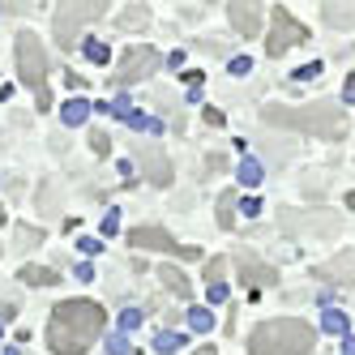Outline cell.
Returning a JSON list of instances; mask_svg holds the SVG:
<instances>
[{"mask_svg": "<svg viewBox=\"0 0 355 355\" xmlns=\"http://www.w3.org/2000/svg\"><path fill=\"white\" fill-rule=\"evenodd\" d=\"M103 329H107L103 304L64 300L52 309V321H47V347H52V355H86Z\"/></svg>", "mask_w": 355, "mask_h": 355, "instance_id": "cell-1", "label": "cell"}, {"mask_svg": "<svg viewBox=\"0 0 355 355\" xmlns=\"http://www.w3.org/2000/svg\"><path fill=\"white\" fill-rule=\"evenodd\" d=\"M261 124L270 129H295V133H313V137H343L347 133V112L343 103H329V98H317L309 107H266Z\"/></svg>", "mask_w": 355, "mask_h": 355, "instance_id": "cell-2", "label": "cell"}, {"mask_svg": "<svg viewBox=\"0 0 355 355\" xmlns=\"http://www.w3.org/2000/svg\"><path fill=\"white\" fill-rule=\"evenodd\" d=\"M317 329L300 317H274L261 321L248 334V355H313Z\"/></svg>", "mask_w": 355, "mask_h": 355, "instance_id": "cell-3", "label": "cell"}, {"mask_svg": "<svg viewBox=\"0 0 355 355\" xmlns=\"http://www.w3.org/2000/svg\"><path fill=\"white\" fill-rule=\"evenodd\" d=\"M17 78L26 90H35V103L39 112L52 107V90H47V52L35 31H21L17 35Z\"/></svg>", "mask_w": 355, "mask_h": 355, "instance_id": "cell-4", "label": "cell"}, {"mask_svg": "<svg viewBox=\"0 0 355 355\" xmlns=\"http://www.w3.org/2000/svg\"><path fill=\"white\" fill-rule=\"evenodd\" d=\"M309 39V26L304 21H295L291 17V9H283V5H274L270 9V35H266V52L278 60V56H287L295 43H304Z\"/></svg>", "mask_w": 355, "mask_h": 355, "instance_id": "cell-5", "label": "cell"}, {"mask_svg": "<svg viewBox=\"0 0 355 355\" xmlns=\"http://www.w3.org/2000/svg\"><path fill=\"white\" fill-rule=\"evenodd\" d=\"M98 13H103V5H60V9H56V17H52V31H56V43H60L64 52H69V47L78 43L82 26H86V21H94Z\"/></svg>", "mask_w": 355, "mask_h": 355, "instance_id": "cell-6", "label": "cell"}, {"mask_svg": "<svg viewBox=\"0 0 355 355\" xmlns=\"http://www.w3.org/2000/svg\"><path fill=\"white\" fill-rule=\"evenodd\" d=\"M163 64V56L155 52V47H146V43H137L129 56H124V64L116 69V86H133L137 78H150V73H155Z\"/></svg>", "mask_w": 355, "mask_h": 355, "instance_id": "cell-7", "label": "cell"}, {"mask_svg": "<svg viewBox=\"0 0 355 355\" xmlns=\"http://www.w3.org/2000/svg\"><path fill=\"white\" fill-rule=\"evenodd\" d=\"M129 244L133 248H155V252H175V257H201L197 248H180L163 227H133L129 232Z\"/></svg>", "mask_w": 355, "mask_h": 355, "instance_id": "cell-8", "label": "cell"}, {"mask_svg": "<svg viewBox=\"0 0 355 355\" xmlns=\"http://www.w3.org/2000/svg\"><path fill=\"white\" fill-rule=\"evenodd\" d=\"M236 270H240V283H248V287H274L278 283V270L266 266V261H257L248 248L236 252Z\"/></svg>", "mask_w": 355, "mask_h": 355, "instance_id": "cell-9", "label": "cell"}, {"mask_svg": "<svg viewBox=\"0 0 355 355\" xmlns=\"http://www.w3.org/2000/svg\"><path fill=\"white\" fill-rule=\"evenodd\" d=\"M313 278H325V283H343V287H351V283H355V248H347V252H338V257L321 261V266L313 270Z\"/></svg>", "mask_w": 355, "mask_h": 355, "instance_id": "cell-10", "label": "cell"}, {"mask_svg": "<svg viewBox=\"0 0 355 355\" xmlns=\"http://www.w3.org/2000/svg\"><path fill=\"white\" fill-rule=\"evenodd\" d=\"M137 163H141L150 184H171V163H167V155H163L159 146H141L137 150Z\"/></svg>", "mask_w": 355, "mask_h": 355, "instance_id": "cell-11", "label": "cell"}, {"mask_svg": "<svg viewBox=\"0 0 355 355\" xmlns=\"http://www.w3.org/2000/svg\"><path fill=\"white\" fill-rule=\"evenodd\" d=\"M227 17H232V26L252 39V35H261V21H266V5H227Z\"/></svg>", "mask_w": 355, "mask_h": 355, "instance_id": "cell-12", "label": "cell"}, {"mask_svg": "<svg viewBox=\"0 0 355 355\" xmlns=\"http://www.w3.org/2000/svg\"><path fill=\"white\" fill-rule=\"evenodd\" d=\"M159 283H163L171 295H180V300H193V283H189V274H180V270L163 266V270H159Z\"/></svg>", "mask_w": 355, "mask_h": 355, "instance_id": "cell-13", "label": "cell"}, {"mask_svg": "<svg viewBox=\"0 0 355 355\" xmlns=\"http://www.w3.org/2000/svg\"><path fill=\"white\" fill-rule=\"evenodd\" d=\"M21 283H26V287H56L60 283V274L52 270V266H21Z\"/></svg>", "mask_w": 355, "mask_h": 355, "instance_id": "cell-14", "label": "cell"}, {"mask_svg": "<svg viewBox=\"0 0 355 355\" xmlns=\"http://www.w3.org/2000/svg\"><path fill=\"white\" fill-rule=\"evenodd\" d=\"M321 17L338 31H355V5H321Z\"/></svg>", "mask_w": 355, "mask_h": 355, "instance_id": "cell-15", "label": "cell"}, {"mask_svg": "<svg viewBox=\"0 0 355 355\" xmlns=\"http://www.w3.org/2000/svg\"><path fill=\"white\" fill-rule=\"evenodd\" d=\"M146 21H150V9H146V5H133L129 13H120V17H116V26H120V31H141Z\"/></svg>", "mask_w": 355, "mask_h": 355, "instance_id": "cell-16", "label": "cell"}, {"mask_svg": "<svg viewBox=\"0 0 355 355\" xmlns=\"http://www.w3.org/2000/svg\"><path fill=\"white\" fill-rule=\"evenodd\" d=\"M218 227H227V232L236 227V193H232V189L218 197Z\"/></svg>", "mask_w": 355, "mask_h": 355, "instance_id": "cell-17", "label": "cell"}, {"mask_svg": "<svg viewBox=\"0 0 355 355\" xmlns=\"http://www.w3.org/2000/svg\"><path fill=\"white\" fill-rule=\"evenodd\" d=\"M60 116H64V124H86V116H90V103H86V98H69Z\"/></svg>", "mask_w": 355, "mask_h": 355, "instance_id": "cell-18", "label": "cell"}, {"mask_svg": "<svg viewBox=\"0 0 355 355\" xmlns=\"http://www.w3.org/2000/svg\"><path fill=\"white\" fill-rule=\"evenodd\" d=\"M283 227H287V232H300V223L291 218V210H283ZM334 227H338L334 218H329V223H313V218H309V232H321V236H329Z\"/></svg>", "mask_w": 355, "mask_h": 355, "instance_id": "cell-19", "label": "cell"}, {"mask_svg": "<svg viewBox=\"0 0 355 355\" xmlns=\"http://www.w3.org/2000/svg\"><path fill=\"white\" fill-rule=\"evenodd\" d=\"M35 244H43L39 227H17V248H35Z\"/></svg>", "mask_w": 355, "mask_h": 355, "instance_id": "cell-20", "label": "cell"}, {"mask_svg": "<svg viewBox=\"0 0 355 355\" xmlns=\"http://www.w3.org/2000/svg\"><path fill=\"white\" fill-rule=\"evenodd\" d=\"M223 274H227V261H223V257H210V266H206V283H210V287H223Z\"/></svg>", "mask_w": 355, "mask_h": 355, "instance_id": "cell-21", "label": "cell"}, {"mask_svg": "<svg viewBox=\"0 0 355 355\" xmlns=\"http://www.w3.org/2000/svg\"><path fill=\"white\" fill-rule=\"evenodd\" d=\"M189 325H193V329H201V334H206V329L214 325V317H210L206 309H193V313H189Z\"/></svg>", "mask_w": 355, "mask_h": 355, "instance_id": "cell-22", "label": "cell"}, {"mask_svg": "<svg viewBox=\"0 0 355 355\" xmlns=\"http://www.w3.org/2000/svg\"><path fill=\"white\" fill-rule=\"evenodd\" d=\"M90 150H94V155H107V150H112V137H107L103 129H94V133H90Z\"/></svg>", "mask_w": 355, "mask_h": 355, "instance_id": "cell-23", "label": "cell"}, {"mask_svg": "<svg viewBox=\"0 0 355 355\" xmlns=\"http://www.w3.org/2000/svg\"><path fill=\"white\" fill-rule=\"evenodd\" d=\"M180 343H184L180 334H171V329H163V334H159V343H155V347H159V351H180Z\"/></svg>", "mask_w": 355, "mask_h": 355, "instance_id": "cell-24", "label": "cell"}, {"mask_svg": "<svg viewBox=\"0 0 355 355\" xmlns=\"http://www.w3.org/2000/svg\"><path fill=\"white\" fill-rule=\"evenodd\" d=\"M86 56H90L94 64H103V60H107V43H98V39H90V43H86Z\"/></svg>", "mask_w": 355, "mask_h": 355, "instance_id": "cell-25", "label": "cell"}, {"mask_svg": "<svg viewBox=\"0 0 355 355\" xmlns=\"http://www.w3.org/2000/svg\"><path fill=\"white\" fill-rule=\"evenodd\" d=\"M257 175H261V167H257V163H240V184H261Z\"/></svg>", "mask_w": 355, "mask_h": 355, "instance_id": "cell-26", "label": "cell"}, {"mask_svg": "<svg viewBox=\"0 0 355 355\" xmlns=\"http://www.w3.org/2000/svg\"><path fill=\"white\" fill-rule=\"evenodd\" d=\"M325 329L329 334H347V317L343 313H325Z\"/></svg>", "mask_w": 355, "mask_h": 355, "instance_id": "cell-27", "label": "cell"}, {"mask_svg": "<svg viewBox=\"0 0 355 355\" xmlns=\"http://www.w3.org/2000/svg\"><path fill=\"white\" fill-rule=\"evenodd\" d=\"M317 73H321V60H313V64H304V69H295L291 78H295V82H304V78H317Z\"/></svg>", "mask_w": 355, "mask_h": 355, "instance_id": "cell-28", "label": "cell"}, {"mask_svg": "<svg viewBox=\"0 0 355 355\" xmlns=\"http://www.w3.org/2000/svg\"><path fill=\"white\" fill-rule=\"evenodd\" d=\"M248 69H252L248 56H236V60H232V73H236V78H240V73H248Z\"/></svg>", "mask_w": 355, "mask_h": 355, "instance_id": "cell-29", "label": "cell"}, {"mask_svg": "<svg viewBox=\"0 0 355 355\" xmlns=\"http://www.w3.org/2000/svg\"><path fill=\"white\" fill-rule=\"evenodd\" d=\"M223 167H227V159H223V155H210V159H206V171H223Z\"/></svg>", "mask_w": 355, "mask_h": 355, "instance_id": "cell-30", "label": "cell"}, {"mask_svg": "<svg viewBox=\"0 0 355 355\" xmlns=\"http://www.w3.org/2000/svg\"><path fill=\"white\" fill-rule=\"evenodd\" d=\"M120 325H124V329H137V325H141V317H137V313H124V317H120Z\"/></svg>", "mask_w": 355, "mask_h": 355, "instance_id": "cell-31", "label": "cell"}, {"mask_svg": "<svg viewBox=\"0 0 355 355\" xmlns=\"http://www.w3.org/2000/svg\"><path fill=\"white\" fill-rule=\"evenodd\" d=\"M78 248H82V252H103V244H98V240H90V236H86Z\"/></svg>", "mask_w": 355, "mask_h": 355, "instance_id": "cell-32", "label": "cell"}, {"mask_svg": "<svg viewBox=\"0 0 355 355\" xmlns=\"http://www.w3.org/2000/svg\"><path fill=\"white\" fill-rule=\"evenodd\" d=\"M206 120H210L214 129H218V124H223V112H218V107H206Z\"/></svg>", "mask_w": 355, "mask_h": 355, "instance_id": "cell-33", "label": "cell"}, {"mask_svg": "<svg viewBox=\"0 0 355 355\" xmlns=\"http://www.w3.org/2000/svg\"><path fill=\"white\" fill-rule=\"evenodd\" d=\"M343 98H347V103H355V73H351V82H347V94H343Z\"/></svg>", "mask_w": 355, "mask_h": 355, "instance_id": "cell-34", "label": "cell"}, {"mask_svg": "<svg viewBox=\"0 0 355 355\" xmlns=\"http://www.w3.org/2000/svg\"><path fill=\"white\" fill-rule=\"evenodd\" d=\"M347 210H355V189H351V193H347Z\"/></svg>", "mask_w": 355, "mask_h": 355, "instance_id": "cell-35", "label": "cell"}, {"mask_svg": "<svg viewBox=\"0 0 355 355\" xmlns=\"http://www.w3.org/2000/svg\"><path fill=\"white\" fill-rule=\"evenodd\" d=\"M197 355H214V347H201V351H197Z\"/></svg>", "mask_w": 355, "mask_h": 355, "instance_id": "cell-36", "label": "cell"}, {"mask_svg": "<svg viewBox=\"0 0 355 355\" xmlns=\"http://www.w3.org/2000/svg\"><path fill=\"white\" fill-rule=\"evenodd\" d=\"M0 218H5V210H0Z\"/></svg>", "mask_w": 355, "mask_h": 355, "instance_id": "cell-37", "label": "cell"}]
</instances>
